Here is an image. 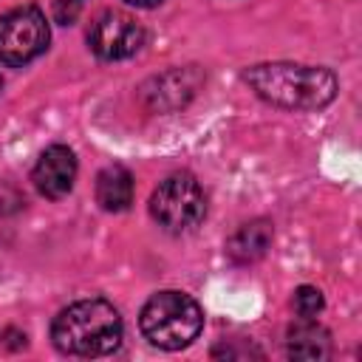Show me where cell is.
<instances>
[{
	"mask_svg": "<svg viewBox=\"0 0 362 362\" xmlns=\"http://www.w3.org/2000/svg\"><path fill=\"white\" fill-rule=\"evenodd\" d=\"M246 82L257 96L288 110H320L337 96V76L328 68L294 65V62H266L246 74Z\"/></svg>",
	"mask_w": 362,
	"mask_h": 362,
	"instance_id": "6da1fadb",
	"label": "cell"
},
{
	"mask_svg": "<svg viewBox=\"0 0 362 362\" xmlns=\"http://www.w3.org/2000/svg\"><path fill=\"white\" fill-rule=\"evenodd\" d=\"M286 351H288L291 359L317 362V359H325L331 354V337L311 317H303L300 322H294L288 328V334H286Z\"/></svg>",
	"mask_w": 362,
	"mask_h": 362,
	"instance_id": "ba28073f",
	"label": "cell"
},
{
	"mask_svg": "<svg viewBox=\"0 0 362 362\" xmlns=\"http://www.w3.org/2000/svg\"><path fill=\"white\" fill-rule=\"evenodd\" d=\"M139 325H141V334L153 345L164 351H178L198 337L204 325V314H201V305L189 294L158 291L144 303Z\"/></svg>",
	"mask_w": 362,
	"mask_h": 362,
	"instance_id": "3957f363",
	"label": "cell"
},
{
	"mask_svg": "<svg viewBox=\"0 0 362 362\" xmlns=\"http://www.w3.org/2000/svg\"><path fill=\"white\" fill-rule=\"evenodd\" d=\"M51 31L37 6H23L0 17V62L25 65L48 48Z\"/></svg>",
	"mask_w": 362,
	"mask_h": 362,
	"instance_id": "5b68a950",
	"label": "cell"
},
{
	"mask_svg": "<svg viewBox=\"0 0 362 362\" xmlns=\"http://www.w3.org/2000/svg\"><path fill=\"white\" fill-rule=\"evenodd\" d=\"M96 201L102 209L107 212H122L133 204V175L119 167L110 164L96 175Z\"/></svg>",
	"mask_w": 362,
	"mask_h": 362,
	"instance_id": "9c48e42d",
	"label": "cell"
},
{
	"mask_svg": "<svg viewBox=\"0 0 362 362\" xmlns=\"http://www.w3.org/2000/svg\"><path fill=\"white\" fill-rule=\"evenodd\" d=\"M51 337L71 356H105L122 342V317L107 300H79L57 314Z\"/></svg>",
	"mask_w": 362,
	"mask_h": 362,
	"instance_id": "7a4b0ae2",
	"label": "cell"
},
{
	"mask_svg": "<svg viewBox=\"0 0 362 362\" xmlns=\"http://www.w3.org/2000/svg\"><path fill=\"white\" fill-rule=\"evenodd\" d=\"M0 85H3V82H0Z\"/></svg>",
	"mask_w": 362,
	"mask_h": 362,
	"instance_id": "5bb4252c",
	"label": "cell"
},
{
	"mask_svg": "<svg viewBox=\"0 0 362 362\" xmlns=\"http://www.w3.org/2000/svg\"><path fill=\"white\" fill-rule=\"evenodd\" d=\"M204 212H206L204 189L187 173H175L164 178L150 195V215L167 232H187L198 226Z\"/></svg>",
	"mask_w": 362,
	"mask_h": 362,
	"instance_id": "277c9868",
	"label": "cell"
},
{
	"mask_svg": "<svg viewBox=\"0 0 362 362\" xmlns=\"http://www.w3.org/2000/svg\"><path fill=\"white\" fill-rule=\"evenodd\" d=\"M74 17H76V3L71 0V6L65 8V3L59 0V3H57V20H59V23H71Z\"/></svg>",
	"mask_w": 362,
	"mask_h": 362,
	"instance_id": "7c38bea8",
	"label": "cell"
},
{
	"mask_svg": "<svg viewBox=\"0 0 362 362\" xmlns=\"http://www.w3.org/2000/svg\"><path fill=\"white\" fill-rule=\"evenodd\" d=\"M88 42H90L93 54H99L102 59H124L141 48L144 31L130 14L105 11L102 17H96L90 34H88Z\"/></svg>",
	"mask_w": 362,
	"mask_h": 362,
	"instance_id": "8992f818",
	"label": "cell"
},
{
	"mask_svg": "<svg viewBox=\"0 0 362 362\" xmlns=\"http://www.w3.org/2000/svg\"><path fill=\"white\" fill-rule=\"evenodd\" d=\"M294 311L300 317H317L322 311V291L314 286H300L294 291Z\"/></svg>",
	"mask_w": 362,
	"mask_h": 362,
	"instance_id": "8fae6325",
	"label": "cell"
},
{
	"mask_svg": "<svg viewBox=\"0 0 362 362\" xmlns=\"http://www.w3.org/2000/svg\"><path fill=\"white\" fill-rule=\"evenodd\" d=\"M74 178H76V158L65 144H51L34 167V187L45 198L68 195L74 187Z\"/></svg>",
	"mask_w": 362,
	"mask_h": 362,
	"instance_id": "52a82bcc",
	"label": "cell"
},
{
	"mask_svg": "<svg viewBox=\"0 0 362 362\" xmlns=\"http://www.w3.org/2000/svg\"><path fill=\"white\" fill-rule=\"evenodd\" d=\"M124 3H130V6H136V8H153V6H158L161 0H124Z\"/></svg>",
	"mask_w": 362,
	"mask_h": 362,
	"instance_id": "4fadbf2b",
	"label": "cell"
},
{
	"mask_svg": "<svg viewBox=\"0 0 362 362\" xmlns=\"http://www.w3.org/2000/svg\"><path fill=\"white\" fill-rule=\"evenodd\" d=\"M272 243V226L266 221H252V223H243L232 240H229V255L238 260V263H252L257 257L266 255Z\"/></svg>",
	"mask_w": 362,
	"mask_h": 362,
	"instance_id": "30bf717a",
	"label": "cell"
}]
</instances>
